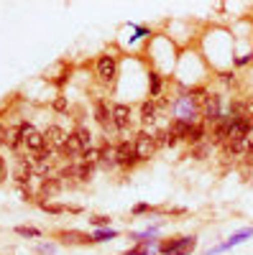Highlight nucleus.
Returning a JSON list of instances; mask_svg holds the SVG:
<instances>
[{"instance_id":"f257e3e1","label":"nucleus","mask_w":253,"mask_h":255,"mask_svg":"<svg viewBox=\"0 0 253 255\" xmlns=\"http://www.w3.org/2000/svg\"><path fill=\"white\" fill-rule=\"evenodd\" d=\"M195 108H197V100H195L192 95H182V97L172 105V113L177 115V120H184V123H189V125H195V123H197Z\"/></svg>"},{"instance_id":"f03ea898","label":"nucleus","mask_w":253,"mask_h":255,"mask_svg":"<svg viewBox=\"0 0 253 255\" xmlns=\"http://www.w3.org/2000/svg\"><path fill=\"white\" fill-rule=\"evenodd\" d=\"M133 145H136V156H138V161H151L154 153H156L154 130H141V133H136Z\"/></svg>"},{"instance_id":"7ed1b4c3","label":"nucleus","mask_w":253,"mask_h":255,"mask_svg":"<svg viewBox=\"0 0 253 255\" xmlns=\"http://www.w3.org/2000/svg\"><path fill=\"white\" fill-rule=\"evenodd\" d=\"M202 120L205 125H215L223 120V100L220 95H207L202 100Z\"/></svg>"},{"instance_id":"20e7f679","label":"nucleus","mask_w":253,"mask_h":255,"mask_svg":"<svg viewBox=\"0 0 253 255\" xmlns=\"http://www.w3.org/2000/svg\"><path fill=\"white\" fill-rule=\"evenodd\" d=\"M115 161H118V168H133L136 163H141L138 156H136L133 140H120L115 145Z\"/></svg>"},{"instance_id":"39448f33","label":"nucleus","mask_w":253,"mask_h":255,"mask_svg":"<svg viewBox=\"0 0 253 255\" xmlns=\"http://www.w3.org/2000/svg\"><path fill=\"white\" fill-rule=\"evenodd\" d=\"M95 118H97V123L102 125V130L108 133V135L120 133L118 128H115V123H113V108H108V102H105V100H97L95 102Z\"/></svg>"},{"instance_id":"423d86ee","label":"nucleus","mask_w":253,"mask_h":255,"mask_svg":"<svg viewBox=\"0 0 253 255\" xmlns=\"http://www.w3.org/2000/svg\"><path fill=\"white\" fill-rule=\"evenodd\" d=\"M115 74H118V59L113 54H102L97 59V77L102 82H113Z\"/></svg>"},{"instance_id":"0eeeda50","label":"nucleus","mask_w":253,"mask_h":255,"mask_svg":"<svg viewBox=\"0 0 253 255\" xmlns=\"http://www.w3.org/2000/svg\"><path fill=\"white\" fill-rule=\"evenodd\" d=\"M69 133L64 130V128H59V125H49L46 130H44V140H46V148H51V151H61L67 143Z\"/></svg>"},{"instance_id":"6e6552de","label":"nucleus","mask_w":253,"mask_h":255,"mask_svg":"<svg viewBox=\"0 0 253 255\" xmlns=\"http://www.w3.org/2000/svg\"><path fill=\"white\" fill-rule=\"evenodd\" d=\"M131 120H133V115H131V105L115 102V105H113V123H115L118 130H125V128H131Z\"/></svg>"},{"instance_id":"1a4fd4ad","label":"nucleus","mask_w":253,"mask_h":255,"mask_svg":"<svg viewBox=\"0 0 253 255\" xmlns=\"http://www.w3.org/2000/svg\"><path fill=\"white\" fill-rule=\"evenodd\" d=\"M197 245V238H177V240H169L161 245V255H172V253H179V250H195Z\"/></svg>"},{"instance_id":"9d476101","label":"nucleus","mask_w":253,"mask_h":255,"mask_svg":"<svg viewBox=\"0 0 253 255\" xmlns=\"http://www.w3.org/2000/svg\"><path fill=\"white\" fill-rule=\"evenodd\" d=\"M253 235V227H246V230H241V232H236V235L233 238H230V240H225L223 245H218V248H213V250H210L207 255H218V253H225V250H230V248H236V245H241L246 238H251Z\"/></svg>"},{"instance_id":"9b49d317","label":"nucleus","mask_w":253,"mask_h":255,"mask_svg":"<svg viewBox=\"0 0 253 255\" xmlns=\"http://www.w3.org/2000/svg\"><path fill=\"white\" fill-rule=\"evenodd\" d=\"M189 128H192V125H189V123H184V120H172V123H169V128H166V130H169V135H172L174 140H187V135H189Z\"/></svg>"},{"instance_id":"f8f14e48","label":"nucleus","mask_w":253,"mask_h":255,"mask_svg":"<svg viewBox=\"0 0 253 255\" xmlns=\"http://www.w3.org/2000/svg\"><path fill=\"white\" fill-rule=\"evenodd\" d=\"M23 145L28 148L31 153H41L46 148V140H44V133H38V130H33V133H28L26 138H23Z\"/></svg>"},{"instance_id":"ddd939ff","label":"nucleus","mask_w":253,"mask_h":255,"mask_svg":"<svg viewBox=\"0 0 253 255\" xmlns=\"http://www.w3.org/2000/svg\"><path fill=\"white\" fill-rule=\"evenodd\" d=\"M205 135H207V125H205V123H195L192 128H189V135H187V140H184V143H192V145H202Z\"/></svg>"},{"instance_id":"4468645a","label":"nucleus","mask_w":253,"mask_h":255,"mask_svg":"<svg viewBox=\"0 0 253 255\" xmlns=\"http://www.w3.org/2000/svg\"><path fill=\"white\" fill-rule=\"evenodd\" d=\"M100 163H102L105 168H118V161H115V148L102 145V148H100Z\"/></svg>"},{"instance_id":"2eb2a0df","label":"nucleus","mask_w":253,"mask_h":255,"mask_svg":"<svg viewBox=\"0 0 253 255\" xmlns=\"http://www.w3.org/2000/svg\"><path fill=\"white\" fill-rule=\"evenodd\" d=\"M38 207L41 209H44V212H49V215H64V212H79L77 207H64V204H54V202H44V199H41L38 202Z\"/></svg>"},{"instance_id":"dca6fc26","label":"nucleus","mask_w":253,"mask_h":255,"mask_svg":"<svg viewBox=\"0 0 253 255\" xmlns=\"http://www.w3.org/2000/svg\"><path fill=\"white\" fill-rule=\"evenodd\" d=\"M141 120H143L146 125L156 120V102H154V100H146V102L141 105Z\"/></svg>"},{"instance_id":"f3484780","label":"nucleus","mask_w":253,"mask_h":255,"mask_svg":"<svg viewBox=\"0 0 253 255\" xmlns=\"http://www.w3.org/2000/svg\"><path fill=\"white\" fill-rule=\"evenodd\" d=\"M59 189H61V179H59V176L44 179V184H41V197H54Z\"/></svg>"},{"instance_id":"a211bd4d","label":"nucleus","mask_w":253,"mask_h":255,"mask_svg":"<svg viewBox=\"0 0 253 255\" xmlns=\"http://www.w3.org/2000/svg\"><path fill=\"white\" fill-rule=\"evenodd\" d=\"M59 238H61V243H67V245H69V243H72V245H77V243H92L90 235H82V232H74V230H72V232H61Z\"/></svg>"},{"instance_id":"6ab92c4d","label":"nucleus","mask_w":253,"mask_h":255,"mask_svg":"<svg viewBox=\"0 0 253 255\" xmlns=\"http://www.w3.org/2000/svg\"><path fill=\"white\" fill-rule=\"evenodd\" d=\"M74 135H77V140H79V145H82V151H87V148H92V133H90L84 125H79V128H77Z\"/></svg>"},{"instance_id":"aec40b11","label":"nucleus","mask_w":253,"mask_h":255,"mask_svg":"<svg viewBox=\"0 0 253 255\" xmlns=\"http://www.w3.org/2000/svg\"><path fill=\"white\" fill-rule=\"evenodd\" d=\"M149 92H151V100H156L161 95V74H156V72L149 74Z\"/></svg>"},{"instance_id":"412c9836","label":"nucleus","mask_w":253,"mask_h":255,"mask_svg":"<svg viewBox=\"0 0 253 255\" xmlns=\"http://www.w3.org/2000/svg\"><path fill=\"white\" fill-rule=\"evenodd\" d=\"M82 163H90V166H95V163H100V148H87V151L82 153Z\"/></svg>"},{"instance_id":"4be33fe9","label":"nucleus","mask_w":253,"mask_h":255,"mask_svg":"<svg viewBox=\"0 0 253 255\" xmlns=\"http://www.w3.org/2000/svg\"><path fill=\"white\" fill-rule=\"evenodd\" d=\"M92 174H95V166H90V163H79L77 166V179L79 181H90Z\"/></svg>"},{"instance_id":"5701e85b","label":"nucleus","mask_w":253,"mask_h":255,"mask_svg":"<svg viewBox=\"0 0 253 255\" xmlns=\"http://www.w3.org/2000/svg\"><path fill=\"white\" fill-rule=\"evenodd\" d=\"M113 238H118V232L115 230H97L95 235H92V243H105V240H113Z\"/></svg>"},{"instance_id":"b1692460","label":"nucleus","mask_w":253,"mask_h":255,"mask_svg":"<svg viewBox=\"0 0 253 255\" xmlns=\"http://www.w3.org/2000/svg\"><path fill=\"white\" fill-rule=\"evenodd\" d=\"M154 140H156V148L169 145V130H166V128H164V130H154Z\"/></svg>"},{"instance_id":"393cba45","label":"nucleus","mask_w":253,"mask_h":255,"mask_svg":"<svg viewBox=\"0 0 253 255\" xmlns=\"http://www.w3.org/2000/svg\"><path fill=\"white\" fill-rule=\"evenodd\" d=\"M15 232H18L20 238H41V232L33 230V227H15Z\"/></svg>"},{"instance_id":"a878e982","label":"nucleus","mask_w":253,"mask_h":255,"mask_svg":"<svg viewBox=\"0 0 253 255\" xmlns=\"http://www.w3.org/2000/svg\"><path fill=\"white\" fill-rule=\"evenodd\" d=\"M51 108H54L56 113H67V110H69V105H67V97H56V100L51 102Z\"/></svg>"},{"instance_id":"bb28decb","label":"nucleus","mask_w":253,"mask_h":255,"mask_svg":"<svg viewBox=\"0 0 253 255\" xmlns=\"http://www.w3.org/2000/svg\"><path fill=\"white\" fill-rule=\"evenodd\" d=\"M90 222H92L95 227H100V230H105V227H108V225H110V220H108V217H92Z\"/></svg>"},{"instance_id":"cd10ccee","label":"nucleus","mask_w":253,"mask_h":255,"mask_svg":"<svg viewBox=\"0 0 253 255\" xmlns=\"http://www.w3.org/2000/svg\"><path fill=\"white\" fill-rule=\"evenodd\" d=\"M220 79H223L225 84H236V74H233V72H225V74H220Z\"/></svg>"},{"instance_id":"c85d7f7f","label":"nucleus","mask_w":253,"mask_h":255,"mask_svg":"<svg viewBox=\"0 0 253 255\" xmlns=\"http://www.w3.org/2000/svg\"><path fill=\"white\" fill-rule=\"evenodd\" d=\"M251 56H253V54H246V56H238V59H236V67H246V64L251 61Z\"/></svg>"},{"instance_id":"c756f323","label":"nucleus","mask_w":253,"mask_h":255,"mask_svg":"<svg viewBox=\"0 0 253 255\" xmlns=\"http://www.w3.org/2000/svg\"><path fill=\"white\" fill-rule=\"evenodd\" d=\"M149 209H151L149 204H136L133 207V215H143V212H149Z\"/></svg>"},{"instance_id":"7c9ffc66","label":"nucleus","mask_w":253,"mask_h":255,"mask_svg":"<svg viewBox=\"0 0 253 255\" xmlns=\"http://www.w3.org/2000/svg\"><path fill=\"white\" fill-rule=\"evenodd\" d=\"M3 179H5V161L0 156V184H3Z\"/></svg>"},{"instance_id":"2f4dec72","label":"nucleus","mask_w":253,"mask_h":255,"mask_svg":"<svg viewBox=\"0 0 253 255\" xmlns=\"http://www.w3.org/2000/svg\"><path fill=\"white\" fill-rule=\"evenodd\" d=\"M128 255H149V250H146V248H136V250H131Z\"/></svg>"},{"instance_id":"473e14b6","label":"nucleus","mask_w":253,"mask_h":255,"mask_svg":"<svg viewBox=\"0 0 253 255\" xmlns=\"http://www.w3.org/2000/svg\"><path fill=\"white\" fill-rule=\"evenodd\" d=\"M192 250H179V253H172V255H189Z\"/></svg>"},{"instance_id":"72a5a7b5","label":"nucleus","mask_w":253,"mask_h":255,"mask_svg":"<svg viewBox=\"0 0 253 255\" xmlns=\"http://www.w3.org/2000/svg\"><path fill=\"white\" fill-rule=\"evenodd\" d=\"M3 135H5V130H3V128H0V143H5V138H3Z\"/></svg>"},{"instance_id":"f704fd0d","label":"nucleus","mask_w":253,"mask_h":255,"mask_svg":"<svg viewBox=\"0 0 253 255\" xmlns=\"http://www.w3.org/2000/svg\"><path fill=\"white\" fill-rule=\"evenodd\" d=\"M251 105H253V97H251Z\"/></svg>"}]
</instances>
